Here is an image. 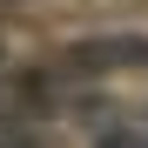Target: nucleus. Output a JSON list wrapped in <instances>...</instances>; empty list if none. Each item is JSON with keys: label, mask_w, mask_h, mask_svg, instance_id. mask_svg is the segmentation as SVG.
<instances>
[{"label": "nucleus", "mask_w": 148, "mask_h": 148, "mask_svg": "<svg viewBox=\"0 0 148 148\" xmlns=\"http://www.w3.org/2000/svg\"><path fill=\"white\" fill-rule=\"evenodd\" d=\"M101 148H148V135L141 128H114V135H101Z\"/></svg>", "instance_id": "obj_3"}, {"label": "nucleus", "mask_w": 148, "mask_h": 148, "mask_svg": "<svg viewBox=\"0 0 148 148\" xmlns=\"http://www.w3.org/2000/svg\"><path fill=\"white\" fill-rule=\"evenodd\" d=\"M67 67L81 74H114V67H148V34H94L67 47Z\"/></svg>", "instance_id": "obj_1"}, {"label": "nucleus", "mask_w": 148, "mask_h": 148, "mask_svg": "<svg viewBox=\"0 0 148 148\" xmlns=\"http://www.w3.org/2000/svg\"><path fill=\"white\" fill-rule=\"evenodd\" d=\"M0 148H47V135L20 114H0Z\"/></svg>", "instance_id": "obj_2"}]
</instances>
